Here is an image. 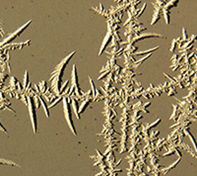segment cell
Instances as JSON below:
<instances>
[{"instance_id": "1", "label": "cell", "mask_w": 197, "mask_h": 176, "mask_svg": "<svg viewBox=\"0 0 197 176\" xmlns=\"http://www.w3.org/2000/svg\"><path fill=\"white\" fill-rule=\"evenodd\" d=\"M63 108H64L65 119L67 121V123H68L70 129H71V131L73 132L74 135H77L76 130H75V127H74V124H73V121H72L71 107H70V104L68 102V97H64V98H63Z\"/></svg>"}, {"instance_id": "2", "label": "cell", "mask_w": 197, "mask_h": 176, "mask_svg": "<svg viewBox=\"0 0 197 176\" xmlns=\"http://www.w3.org/2000/svg\"><path fill=\"white\" fill-rule=\"evenodd\" d=\"M76 53V51H74L72 54H70L68 56H66L64 59H63L62 61L59 63V65H57V67H56V69L54 70V72L52 74L55 75V73H57L56 75H58V80H61V78H62V75H63V72H64V69H65V67H66V65L69 62V60H70V58H71L72 56H74V54ZM52 75V76H53Z\"/></svg>"}, {"instance_id": "3", "label": "cell", "mask_w": 197, "mask_h": 176, "mask_svg": "<svg viewBox=\"0 0 197 176\" xmlns=\"http://www.w3.org/2000/svg\"><path fill=\"white\" fill-rule=\"evenodd\" d=\"M28 103H29V110H30V114H31V119H32V123H33V128H34V132L36 133V106L34 104V100L32 97H28Z\"/></svg>"}, {"instance_id": "4", "label": "cell", "mask_w": 197, "mask_h": 176, "mask_svg": "<svg viewBox=\"0 0 197 176\" xmlns=\"http://www.w3.org/2000/svg\"><path fill=\"white\" fill-rule=\"evenodd\" d=\"M31 22H32V21H29V22H27V23H26L24 26H22V27H21L20 29H18V30H17L15 33L11 34L9 37L7 38V39H5V40H4V41H3V42L0 44V46H4V45H7V44L11 43V42H12V41H13L15 38H17L19 35H20V34H22V33H23V32H24V31L27 29V27L29 26V25H30V23H31Z\"/></svg>"}, {"instance_id": "5", "label": "cell", "mask_w": 197, "mask_h": 176, "mask_svg": "<svg viewBox=\"0 0 197 176\" xmlns=\"http://www.w3.org/2000/svg\"><path fill=\"white\" fill-rule=\"evenodd\" d=\"M72 81H73V87L76 89L75 93L81 97L83 95V93L81 91L80 86L78 84V77H77V70H76V65H73V69H72Z\"/></svg>"}, {"instance_id": "6", "label": "cell", "mask_w": 197, "mask_h": 176, "mask_svg": "<svg viewBox=\"0 0 197 176\" xmlns=\"http://www.w3.org/2000/svg\"><path fill=\"white\" fill-rule=\"evenodd\" d=\"M110 38H111V34H110V32H108L107 37L105 38V40H104V44H103V46H102V50H101V52H100V55L104 52V50H105V47L107 46V44H108V42L110 41Z\"/></svg>"}, {"instance_id": "7", "label": "cell", "mask_w": 197, "mask_h": 176, "mask_svg": "<svg viewBox=\"0 0 197 176\" xmlns=\"http://www.w3.org/2000/svg\"><path fill=\"white\" fill-rule=\"evenodd\" d=\"M149 38V37H162L161 35H157V34H144V35H140V36H138V37L136 38L134 40V42L136 41H138V40H142L144 38Z\"/></svg>"}, {"instance_id": "8", "label": "cell", "mask_w": 197, "mask_h": 176, "mask_svg": "<svg viewBox=\"0 0 197 176\" xmlns=\"http://www.w3.org/2000/svg\"><path fill=\"white\" fill-rule=\"evenodd\" d=\"M185 133L187 134L188 136H189V138L191 139V140H192V142H193V145H194V148H195V150L197 151V143H196V141H195V139H194V138H193V136L191 135V133L190 132H188V130L185 131Z\"/></svg>"}, {"instance_id": "9", "label": "cell", "mask_w": 197, "mask_h": 176, "mask_svg": "<svg viewBox=\"0 0 197 176\" xmlns=\"http://www.w3.org/2000/svg\"><path fill=\"white\" fill-rule=\"evenodd\" d=\"M0 164H11V165H17V164H15L14 162H12V161H10V160L2 159V158H0Z\"/></svg>"}, {"instance_id": "10", "label": "cell", "mask_w": 197, "mask_h": 176, "mask_svg": "<svg viewBox=\"0 0 197 176\" xmlns=\"http://www.w3.org/2000/svg\"><path fill=\"white\" fill-rule=\"evenodd\" d=\"M72 105H73V107H74V109H75V113H76V116H77V118L78 119H80V116H79V113L77 111V109H78V105H77V101H75V100H73V103H72Z\"/></svg>"}, {"instance_id": "11", "label": "cell", "mask_w": 197, "mask_h": 176, "mask_svg": "<svg viewBox=\"0 0 197 176\" xmlns=\"http://www.w3.org/2000/svg\"><path fill=\"white\" fill-rule=\"evenodd\" d=\"M158 47H159V46H157V47H155V49H152V50H149L148 52H153V51L157 50ZM144 53H146V52H144ZM144 53H143V52H139V53H136V54H137V55H142V54H144Z\"/></svg>"}, {"instance_id": "12", "label": "cell", "mask_w": 197, "mask_h": 176, "mask_svg": "<svg viewBox=\"0 0 197 176\" xmlns=\"http://www.w3.org/2000/svg\"><path fill=\"white\" fill-rule=\"evenodd\" d=\"M28 84V71L26 72V75H25V86Z\"/></svg>"}]
</instances>
